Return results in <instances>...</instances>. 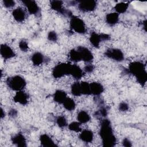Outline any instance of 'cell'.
<instances>
[{"label": "cell", "mask_w": 147, "mask_h": 147, "mask_svg": "<svg viewBox=\"0 0 147 147\" xmlns=\"http://www.w3.org/2000/svg\"><path fill=\"white\" fill-rule=\"evenodd\" d=\"M99 135L102 139L103 146L107 147L114 146L117 143V139L114 134L111 122L105 118L102 120L99 129Z\"/></svg>", "instance_id": "6da1fadb"}, {"label": "cell", "mask_w": 147, "mask_h": 147, "mask_svg": "<svg viewBox=\"0 0 147 147\" xmlns=\"http://www.w3.org/2000/svg\"><path fill=\"white\" fill-rule=\"evenodd\" d=\"M128 71L135 76L137 82L141 86H144L147 82V72L145 65L138 61L130 63L129 65Z\"/></svg>", "instance_id": "7a4b0ae2"}, {"label": "cell", "mask_w": 147, "mask_h": 147, "mask_svg": "<svg viewBox=\"0 0 147 147\" xmlns=\"http://www.w3.org/2000/svg\"><path fill=\"white\" fill-rule=\"evenodd\" d=\"M6 82L8 87L15 91H22L26 85L25 79L20 75L9 77Z\"/></svg>", "instance_id": "3957f363"}, {"label": "cell", "mask_w": 147, "mask_h": 147, "mask_svg": "<svg viewBox=\"0 0 147 147\" xmlns=\"http://www.w3.org/2000/svg\"><path fill=\"white\" fill-rule=\"evenodd\" d=\"M71 29L79 34H84L86 32V25L84 21L80 18L72 16L69 21Z\"/></svg>", "instance_id": "277c9868"}, {"label": "cell", "mask_w": 147, "mask_h": 147, "mask_svg": "<svg viewBox=\"0 0 147 147\" xmlns=\"http://www.w3.org/2000/svg\"><path fill=\"white\" fill-rule=\"evenodd\" d=\"M71 64L69 63H59L55 65L52 72V76L54 78L59 79L63 77L66 75H69V68Z\"/></svg>", "instance_id": "5b68a950"}, {"label": "cell", "mask_w": 147, "mask_h": 147, "mask_svg": "<svg viewBox=\"0 0 147 147\" xmlns=\"http://www.w3.org/2000/svg\"><path fill=\"white\" fill-rule=\"evenodd\" d=\"M105 55L107 57L118 62H121L125 59L123 53L118 48H109L107 49L105 52Z\"/></svg>", "instance_id": "8992f818"}, {"label": "cell", "mask_w": 147, "mask_h": 147, "mask_svg": "<svg viewBox=\"0 0 147 147\" xmlns=\"http://www.w3.org/2000/svg\"><path fill=\"white\" fill-rule=\"evenodd\" d=\"M96 7V2L94 0L78 1V7L83 12H91L94 11Z\"/></svg>", "instance_id": "52a82bcc"}, {"label": "cell", "mask_w": 147, "mask_h": 147, "mask_svg": "<svg viewBox=\"0 0 147 147\" xmlns=\"http://www.w3.org/2000/svg\"><path fill=\"white\" fill-rule=\"evenodd\" d=\"M63 2L61 1L55 0V1H51L50 2V6L53 10L59 12L61 14L68 16L69 17H71L72 16V13L70 11L64 9L63 7Z\"/></svg>", "instance_id": "ba28073f"}, {"label": "cell", "mask_w": 147, "mask_h": 147, "mask_svg": "<svg viewBox=\"0 0 147 147\" xmlns=\"http://www.w3.org/2000/svg\"><path fill=\"white\" fill-rule=\"evenodd\" d=\"M77 49L80 54L82 61L86 63H90L94 59L93 54L87 48L83 46H79Z\"/></svg>", "instance_id": "9c48e42d"}, {"label": "cell", "mask_w": 147, "mask_h": 147, "mask_svg": "<svg viewBox=\"0 0 147 147\" xmlns=\"http://www.w3.org/2000/svg\"><path fill=\"white\" fill-rule=\"evenodd\" d=\"M0 53L2 57L5 60H8L16 56L13 49L6 44H2L0 47Z\"/></svg>", "instance_id": "30bf717a"}, {"label": "cell", "mask_w": 147, "mask_h": 147, "mask_svg": "<svg viewBox=\"0 0 147 147\" xmlns=\"http://www.w3.org/2000/svg\"><path fill=\"white\" fill-rule=\"evenodd\" d=\"M22 3L25 5L30 14L37 15L39 14L40 9L36 1L33 0H24L22 1Z\"/></svg>", "instance_id": "8fae6325"}, {"label": "cell", "mask_w": 147, "mask_h": 147, "mask_svg": "<svg viewBox=\"0 0 147 147\" xmlns=\"http://www.w3.org/2000/svg\"><path fill=\"white\" fill-rule=\"evenodd\" d=\"M29 100V96L25 92L22 91H17L13 97V100L21 105H26Z\"/></svg>", "instance_id": "7c38bea8"}, {"label": "cell", "mask_w": 147, "mask_h": 147, "mask_svg": "<svg viewBox=\"0 0 147 147\" xmlns=\"http://www.w3.org/2000/svg\"><path fill=\"white\" fill-rule=\"evenodd\" d=\"M12 143L19 147L26 146V140L25 136L21 133H18L11 137Z\"/></svg>", "instance_id": "4fadbf2b"}, {"label": "cell", "mask_w": 147, "mask_h": 147, "mask_svg": "<svg viewBox=\"0 0 147 147\" xmlns=\"http://www.w3.org/2000/svg\"><path fill=\"white\" fill-rule=\"evenodd\" d=\"M69 75L76 79H80L83 76V71L78 65L71 64Z\"/></svg>", "instance_id": "5bb4252c"}, {"label": "cell", "mask_w": 147, "mask_h": 147, "mask_svg": "<svg viewBox=\"0 0 147 147\" xmlns=\"http://www.w3.org/2000/svg\"><path fill=\"white\" fill-rule=\"evenodd\" d=\"M12 16L17 22H23L26 18V13L21 7H17L12 11Z\"/></svg>", "instance_id": "9a60e30c"}, {"label": "cell", "mask_w": 147, "mask_h": 147, "mask_svg": "<svg viewBox=\"0 0 147 147\" xmlns=\"http://www.w3.org/2000/svg\"><path fill=\"white\" fill-rule=\"evenodd\" d=\"M79 138L84 142L90 143L94 139V133L89 129H84L80 131Z\"/></svg>", "instance_id": "2e32d148"}, {"label": "cell", "mask_w": 147, "mask_h": 147, "mask_svg": "<svg viewBox=\"0 0 147 147\" xmlns=\"http://www.w3.org/2000/svg\"><path fill=\"white\" fill-rule=\"evenodd\" d=\"M90 86L91 94L95 96H99L104 91V87L103 85L99 82H92L90 83Z\"/></svg>", "instance_id": "e0dca14e"}, {"label": "cell", "mask_w": 147, "mask_h": 147, "mask_svg": "<svg viewBox=\"0 0 147 147\" xmlns=\"http://www.w3.org/2000/svg\"><path fill=\"white\" fill-rule=\"evenodd\" d=\"M39 140L41 146L44 147L48 146H55V143L52 138L47 134H42L40 136Z\"/></svg>", "instance_id": "ac0fdd59"}, {"label": "cell", "mask_w": 147, "mask_h": 147, "mask_svg": "<svg viewBox=\"0 0 147 147\" xmlns=\"http://www.w3.org/2000/svg\"><path fill=\"white\" fill-rule=\"evenodd\" d=\"M67 95L66 92L61 90H57L55 91L53 95V98L55 102L59 104H62L65 99L67 98Z\"/></svg>", "instance_id": "d6986e66"}, {"label": "cell", "mask_w": 147, "mask_h": 147, "mask_svg": "<svg viewBox=\"0 0 147 147\" xmlns=\"http://www.w3.org/2000/svg\"><path fill=\"white\" fill-rule=\"evenodd\" d=\"M90 42L91 44V45L96 48H99L100 46V44L101 42L102 39L100 37V34H98L96 32H92L90 36Z\"/></svg>", "instance_id": "ffe728a7"}, {"label": "cell", "mask_w": 147, "mask_h": 147, "mask_svg": "<svg viewBox=\"0 0 147 147\" xmlns=\"http://www.w3.org/2000/svg\"><path fill=\"white\" fill-rule=\"evenodd\" d=\"M31 61L34 65L40 66L44 61V56L41 52H36L32 55Z\"/></svg>", "instance_id": "44dd1931"}, {"label": "cell", "mask_w": 147, "mask_h": 147, "mask_svg": "<svg viewBox=\"0 0 147 147\" xmlns=\"http://www.w3.org/2000/svg\"><path fill=\"white\" fill-rule=\"evenodd\" d=\"M119 21V14L116 12L108 13L106 16V22L109 25H114Z\"/></svg>", "instance_id": "7402d4cb"}, {"label": "cell", "mask_w": 147, "mask_h": 147, "mask_svg": "<svg viewBox=\"0 0 147 147\" xmlns=\"http://www.w3.org/2000/svg\"><path fill=\"white\" fill-rule=\"evenodd\" d=\"M76 118L79 123H80L81 124H84L90 121V116L89 114L86 111L81 110L78 113Z\"/></svg>", "instance_id": "603a6c76"}, {"label": "cell", "mask_w": 147, "mask_h": 147, "mask_svg": "<svg viewBox=\"0 0 147 147\" xmlns=\"http://www.w3.org/2000/svg\"><path fill=\"white\" fill-rule=\"evenodd\" d=\"M62 104L64 109L69 111L74 110L76 107V103L75 100L69 97H67Z\"/></svg>", "instance_id": "cb8c5ba5"}, {"label": "cell", "mask_w": 147, "mask_h": 147, "mask_svg": "<svg viewBox=\"0 0 147 147\" xmlns=\"http://www.w3.org/2000/svg\"><path fill=\"white\" fill-rule=\"evenodd\" d=\"M69 59L74 63H78L82 61L80 54L78 49H72L69 53Z\"/></svg>", "instance_id": "d4e9b609"}, {"label": "cell", "mask_w": 147, "mask_h": 147, "mask_svg": "<svg viewBox=\"0 0 147 147\" xmlns=\"http://www.w3.org/2000/svg\"><path fill=\"white\" fill-rule=\"evenodd\" d=\"M129 7V3L127 2H121L118 3H117L115 6L114 9L115 10V12L118 14L121 13H124L127 10V8Z\"/></svg>", "instance_id": "484cf974"}, {"label": "cell", "mask_w": 147, "mask_h": 147, "mask_svg": "<svg viewBox=\"0 0 147 147\" xmlns=\"http://www.w3.org/2000/svg\"><path fill=\"white\" fill-rule=\"evenodd\" d=\"M71 92L72 94L75 96H80L82 95L80 82H76L71 85Z\"/></svg>", "instance_id": "4316f807"}, {"label": "cell", "mask_w": 147, "mask_h": 147, "mask_svg": "<svg viewBox=\"0 0 147 147\" xmlns=\"http://www.w3.org/2000/svg\"><path fill=\"white\" fill-rule=\"evenodd\" d=\"M80 87H81V91L82 95H91V90H90V83L87 82H81L80 83Z\"/></svg>", "instance_id": "83f0119b"}, {"label": "cell", "mask_w": 147, "mask_h": 147, "mask_svg": "<svg viewBox=\"0 0 147 147\" xmlns=\"http://www.w3.org/2000/svg\"><path fill=\"white\" fill-rule=\"evenodd\" d=\"M80 125H81V123H79L78 121V122L74 121V122H71L68 125V127L69 130H70L72 131L78 133V132H80L82 130L81 129V127H80Z\"/></svg>", "instance_id": "f1b7e54d"}, {"label": "cell", "mask_w": 147, "mask_h": 147, "mask_svg": "<svg viewBox=\"0 0 147 147\" xmlns=\"http://www.w3.org/2000/svg\"><path fill=\"white\" fill-rule=\"evenodd\" d=\"M56 122L57 126L60 128L65 127L68 125L67 121L65 117L63 115L58 116L56 119Z\"/></svg>", "instance_id": "f546056e"}, {"label": "cell", "mask_w": 147, "mask_h": 147, "mask_svg": "<svg viewBox=\"0 0 147 147\" xmlns=\"http://www.w3.org/2000/svg\"><path fill=\"white\" fill-rule=\"evenodd\" d=\"M107 114H108L107 109L105 107H102L99 109V110L95 112V113L94 114V115L96 116L97 118L98 117L105 118L107 116Z\"/></svg>", "instance_id": "4dcf8cb0"}, {"label": "cell", "mask_w": 147, "mask_h": 147, "mask_svg": "<svg viewBox=\"0 0 147 147\" xmlns=\"http://www.w3.org/2000/svg\"><path fill=\"white\" fill-rule=\"evenodd\" d=\"M47 38L49 41L52 42H56L58 39V36L56 32L50 31L48 32L47 35Z\"/></svg>", "instance_id": "1f68e13d"}, {"label": "cell", "mask_w": 147, "mask_h": 147, "mask_svg": "<svg viewBox=\"0 0 147 147\" xmlns=\"http://www.w3.org/2000/svg\"><path fill=\"white\" fill-rule=\"evenodd\" d=\"M18 47L22 52H26L29 49V45L28 42L25 40H21L19 42Z\"/></svg>", "instance_id": "d6a6232c"}, {"label": "cell", "mask_w": 147, "mask_h": 147, "mask_svg": "<svg viewBox=\"0 0 147 147\" xmlns=\"http://www.w3.org/2000/svg\"><path fill=\"white\" fill-rule=\"evenodd\" d=\"M3 5L6 8H11L15 6L16 2L13 0H4L3 1Z\"/></svg>", "instance_id": "836d02e7"}, {"label": "cell", "mask_w": 147, "mask_h": 147, "mask_svg": "<svg viewBox=\"0 0 147 147\" xmlns=\"http://www.w3.org/2000/svg\"><path fill=\"white\" fill-rule=\"evenodd\" d=\"M118 109L120 111H126L129 110V105L125 102H122L119 103L118 106Z\"/></svg>", "instance_id": "e575fe53"}, {"label": "cell", "mask_w": 147, "mask_h": 147, "mask_svg": "<svg viewBox=\"0 0 147 147\" xmlns=\"http://www.w3.org/2000/svg\"><path fill=\"white\" fill-rule=\"evenodd\" d=\"M94 66L91 64H87L84 67V71L86 73L90 74V73L94 71Z\"/></svg>", "instance_id": "d590c367"}, {"label": "cell", "mask_w": 147, "mask_h": 147, "mask_svg": "<svg viewBox=\"0 0 147 147\" xmlns=\"http://www.w3.org/2000/svg\"><path fill=\"white\" fill-rule=\"evenodd\" d=\"M122 145L124 146H126V147H130V146H132L131 142L130 141L129 139H128L127 138H125L123 140V141H122Z\"/></svg>", "instance_id": "8d00e7d4"}, {"label": "cell", "mask_w": 147, "mask_h": 147, "mask_svg": "<svg viewBox=\"0 0 147 147\" xmlns=\"http://www.w3.org/2000/svg\"><path fill=\"white\" fill-rule=\"evenodd\" d=\"M17 111L14 109H11L9 111V115L11 118H15L17 116Z\"/></svg>", "instance_id": "74e56055"}, {"label": "cell", "mask_w": 147, "mask_h": 147, "mask_svg": "<svg viewBox=\"0 0 147 147\" xmlns=\"http://www.w3.org/2000/svg\"><path fill=\"white\" fill-rule=\"evenodd\" d=\"M100 34L102 41H107V40H110V36L107 34L102 33Z\"/></svg>", "instance_id": "f35d334b"}, {"label": "cell", "mask_w": 147, "mask_h": 147, "mask_svg": "<svg viewBox=\"0 0 147 147\" xmlns=\"http://www.w3.org/2000/svg\"><path fill=\"white\" fill-rule=\"evenodd\" d=\"M5 113L4 111V110H3L2 108H1V118H3V117H5Z\"/></svg>", "instance_id": "ab89813d"}]
</instances>
